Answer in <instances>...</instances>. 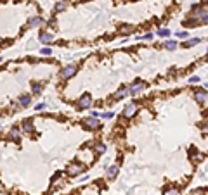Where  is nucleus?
<instances>
[{
    "mask_svg": "<svg viewBox=\"0 0 208 195\" xmlns=\"http://www.w3.org/2000/svg\"><path fill=\"white\" fill-rule=\"evenodd\" d=\"M42 90H43V85H42V83H38V81H36V83H35V81L31 83V92H33L35 95H40Z\"/></svg>",
    "mask_w": 208,
    "mask_h": 195,
    "instance_id": "4468645a",
    "label": "nucleus"
},
{
    "mask_svg": "<svg viewBox=\"0 0 208 195\" xmlns=\"http://www.w3.org/2000/svg\"><path fill=\"white\" fill-rule=\"evenodd\" d=\"M68 7V2L66 0H59L57 3H56V12H61V10H64Z\"/></svg>",
    "mask_w": 208,
    "mask_h": 195,
    "instance_id": "412c9836",
    "label": "nucleus"
},
{
    "mask_svg": "<svg viewBox=\"0 0 208 195\" xmlns=\"http://www.w3.org/2000/svg\"><path fill=\"white\" fill-rule=\"evenodd\" d=\"M158 36H163V38L170 36V29H167V28H161V29H158Z\"/></svg>",
    "mask_w": 208,
    "mask_h": 195,
    "instance_id": "b1692460",
    "label": "nucleus"
},
{
    "mask_svg": "<svg viewBox=\"0 0 208 195\" xmlns=\"http://www.w3.org/2000/svg\"><path fill=\"white\" fill-rule=\"evenodd\" d=\"M43 107H45V104H38V105H36V107H35V109H36V111H42V109H43Z\"/></svg>",
    "mask_w": 208,
    "mask_h": 195,
    "instance_id": "7c9ffc66",
    "label": "nucleus"
},
{
    "mask_svg": "<svg viewBox=\"0 0 208 195\" xmlns=\"http://www.w3.org/2000/svg\"><path fill=\"white\" fill-rule=\"evenodd\" d=\"M191 159H193L194 162H200V161L203 159V154H201L200 150H196V149H191Z\"/></svg>",
    "mask_w": 208,
    "mask_h": 195,
    "instance_id": "f3484780",
    "label": "nucleus"
},
{
    "mask_svg": "<svg viewBox=\"0 0 208 195\" xmlns=\"http://www.w3.org/2000/svg\"><path fill=\"white\" fill-rule=\"evenodd\" d=\"M30 104H31V97L30 95H21L19 97V105L21 107H28Z\"/></svg>",
    "mask_w": 208,
    "mask_h": 195,
    "instance_id": "2eb2a0df",
    "label": "nucleus"
},
{
    "mask_svg": "<svg viewBox=\"0 0 208 195\" xmlns=\"http://www.w3.org/2000/svg\"><path fill=\"white\" fill-rule=\"evenodd\" d=\"M28 24H30L31 28H36V26L42 24V17H40V16H31L30 21H28Z\"/></svg>",
    "mask_w": 208,
    "mask_h": 195,
    "instance_id": "ddd939ff",
    "label": "nucleus"
},
{
    "mask_svg": "<svg viewBox=\"0 0 208 195\" xmlns=\"http://www.w3.org/2000/svg\"><path fill=\"white\" fill-rule=\"evenodd\" d=\"M189 81H191V83H198V81H200V76H191Z\"/></svg>",
    "mask_w": 208,
    "mask_h": 195,
    "instance_id": "c85d7f7f",
    "label": "nucleus"
},
{
    "mask_svg": "<svg viewBox=\"0 0 208 195\" xmlns=\"http://www.w3.org/2000/svg\"><path fill=\"white\" fill-rule=\"evenodd\" d=\"M0 62H2V57H0Z\"/></svg>",
    "mask_w": 208,
    "mask_h": 195,
    "instance_id": "72a5a7b5",
    "label": "nucleus"
},
{
    "mask_svg": "<svg viewBox=\"0 0 208 195\" xmlns=\"http://www.w3.org/2000/svg\"><path fill=\"white\" fill-rule=\"evenodd\" d=\"M127 95H128V88H125V86H123V88H120V90L116 92L115 99H116V100H122V99H125Z\"/></svg>",
    "mask_w": 208,
    "mask_h": 195,
    "instance_id": "a211bd4d",
    "label": "nucleus"
},
{
    "mask_svg": "<svg viewBox=\"0 0 208 195\" xmlns=\"http://www.w3.org/2000/svg\"><path fill=\"white\" fill-rule=\"evenodd\" d=\"M33 130H35V123H33V119H24V121L21 123V131L31 133Z\"/></svg>",
    "mask_w": 208,
    "mask_h": 195,
    "instance_id": "1a4fd4ad",
    "label": "nucleus"
},
{
    "mask_svg": "<svg viewBox=\"0 0 208 195\" xmlns=\"http://www.w3.org/2000/svg\"><path fill=\"white\" fill-rule=\"evenodd\" d=\"M144 86H146V83H144L142 79H135V81L128 86V95H139V93L144 90Z\"/></svg>",
    "mask_w": 208,
    "mask_h": 195,
    "instance_id": "f03ea898",
    "label": "nucleus"
},
{
    "mask_svg": "<svg viewBox=\"0 0 208 195\" xmlns=\"http://www.w3.org/2000/svg\"><path fill=\"white\" fill-rule=\"evenodd\" d=\"M80 161L82 162H85V164H90L92 161H94V152L92 150H89V149H83L82 152H80Z\"/></svg>",
    "mask_w": 208,
    "mask_h": 195,
    "instance_id": "423d86ee",
    "label": "nucleus"
},
{
    "mask_svg": "<svg viewBox=\"0 0 208 195\" xmlns=\"http://www.w3.org/2000/svg\"><path fill=\"white\" fill-rule=\"evenodd\" d=\"M61 176H62L61 173H56V175H54V178H52V188H56V187L61 183Z\"/></svg>",
    "mask_w": 208,
    "mask_h": 195,
    "instance_id": "4be33fe9",
    "label": "nucleus"
},
{
    "mask_svg": "<svg viewBox=\"0 0 208 195\" xmlns=\"http://www.w3.org/2000/svg\"><path fill=\"white\" fill-rule=\"evenodd\" d=\"M144 38H146V40H151V38H153V35H151V33H146V35H144Z\"/></svg>",
    "mask_w": 208,
    "mask_h": 195,
    "instance_id": "2f4dec72",
    "label": "nucleus"
},
{
    "mask_svg": "<svg viewBox=\"0 0 208 195\" xmlns=\"http://www.w3.org/2000/svg\"><path fill=\"white\" fill-rule=\"evenodd\" d=\"M99 116H101V118H106V119H113V118H115V112H101Z\"/></svg>",
    "mask_w": 208,
    "mask_h": 195,
    "instance_id": "a878e982",
    "label": "nucleus"
},
{
    "mask_svg": "<svg viewBox=\"0 0 208 195\" xmlns=\"http://www.w3.org/2000/svg\"><path fill=\"white\" fill-rule=\"evenodd\" d=\"M163 195H179V188H167Z\"/></svg>",
    "mask_w": 208,
    "mask_h": 195,
    "instance_id": "393cba45",
    "label": "nucleus"
},
{
    "mask_svg": "<svg viewBox=\"0 0 208 195\" xmlns=\"http://www.w3.org/2000/svg\"><path fill=\"white\" fill-rule=\"evenodd\" d=\"M83 126L89 128V130H97L101 124H99L97 118H87V119H83Z\"/></svg>",
    "mask_w": 208,
    "mask_h": 195,
    "instance_id": "0eeeda50",
    "label": "nucleus"
},
{
    "mask_svg": "<svg viewBox=\"0 0 208 195\" xmlns=\"http://www.w3.org/2000/svg\"><path fill=\"white\" fill-rule=\"evenodd\" d=\"M76 71H78V67H76V64H69V66H66V67H62V71H61V79H69V78H73L75 74H76Z\"/></svg>",
    "mask_w": 208,
    "mask_h": 195,
    "instance_id": "f257e3e1",
    "label": "nucleus"
},
{
    "mask_svg": "<svg viewBox=\"0 0 208 195\" xmlns=\"http://www.w3.org/2000/svg\"><path fill=\"white\" fill-rule=\"evenodd\" d=\"M177 36H179V38H187V31H179Z\"/></svg>",
    "mask_w": 208,
    "mask_h": 195,
    "instance_id": "cd10ccee",
    "label": "nucleus"
},
{
    "mask_svg": "<svg viewBox=\"0 0 208 195\" xmlns=\"http://www.w3.org/2000/svg\"><path fill=\"white\" fill-rule=\"evenodd\" d=\"M50 54H52V50H50L49 47H43V48H42V55H50Z\"/></svg>",
    "mask_w": 208,
    "mask_h": 195,
    "instance_id": "bb28decb",
    "label": "nucleus"
},
{
    "mask_svg": "<svg viewBox=\"0 0 208 195\" xmlns=\"http://www.w3.org/2000/svg\"><path fill=\"white\" fill-rule=\"evenodd\" d=\"M0 128H2V124H0Z\"/></svg>",
    "mask_w": 208,
    "mask_h": 195,
    "instance_id": "f704fd0d",
    "label": "nucleus"
},
{
    "mask_svg": "<svg viewBox=\"0 0 208 195\" xmlns=\"http://www.w3.org/2000/svg\"><path fill=\"white\" fill-rule=\"evenodd\" d=\"M54 41V35L52 33H49V31H43L42 35H40V43H43V45H49V43H52Z\"/></svg>",
    "mask_w": 208,
    "mask_h": 195,
    "instance_id": "9b49d317",
    "label": "nucleus"
},
{
    "mask_svg": "<svg viewBox=\"0 0 208 195\" xmlns=\"http://www.w3.org/2000/svg\"><path fill=\"white\" fill-rule=\"evenodd\" d=\"M201 194H205V190H201V188H198V190L191 192V195H201Z\"/></svg>",
    "mask_w": 208,
    "mask_h": 195,
    "instance_id": "c756f323",
    "label": "nucleus"
},
{
    "mask_svg": "<svg viewBox=\"0 0 208 195\" xmlns=\"http://www.w3.org/2000/svg\"><path fill=\"white\" fill-rule=\"evenodd\" d=\"M7 137H9L12 142H19V140H21V128H17V126L12 128V130L7 133Z\"/></svg>",
    "mask_w": 208,
    "mask_h": 195,
    "instance_id": "9d476101",
    "label": "nucleus"
},
{
    "mask_svg": "<svg viewBox=\"0 0 208 195\" xmlns=\"http://www.w3.org/2000/svg\"><path fill=\"white\" fill-rule=\"evenodd\" d=\"M120 31H122L123 35H132L134 28H132V24H122V26H120Z\"/></svg>",
    "mask_w": 208,
    "mask_h": 195,
    "instance_id": "6ab92c4d",
    "label": "nucleus"
},
{
    "mask_svg": "<svg viewBox=\"0 0 208 195\" xmlns=\"http://www.w3.org/2000/svg\"><path fill=\"white\" fill-rule=\"evenodd\" d=\"M200 41H201L200 38H191V40H187V41H186L184 45H186V47H194V45H198Z\"/></svg>",
    "mask_w": 208,
    "mask_h": 195,
    "instance_id": "5701e85b",
    "label": "nucleus"
},
{
    "mask_svg": "<svg viewBox=\"0 0 208 195\" xmlns=\"http://www.w3.org/2000/svg\"><path fill=\"white\" fill-rule=\"evenodd\" d=\"M194 99L200 102V104H205L207 102V99H208V93H207V88H198L196 92H194Z\"/></svg>",
    "mask_w": 208,
    "mask_h": 195,
    "instance_id": "6e6552de",
    "label": "nucleus"
},
{
    "mask_svg": "<svg viewBox=\"0 0 208 195\" xmlns=\"http://www.w3.org/2000/svg\"><path fill=\"white\" fill-rule=\"evenodd\" d=\"M137 111H139V105H137L135 102H130V104L125 105V109H123V116L130 119V118H134V116L137 114Z\"/></svg>",
    "mask_w": 208,
    "mask_h": 195,
    "instance_id": "39448f33",
    "label": "nucleus"
},
{
    "mask_svg": "<svg viewBox=\"0 0 208 195\" xmlns=\"http://www.w3.org/2000/svg\"><path fill=\"white\" fill-rule=\"evenodd\" d=\"M90 105H92V97H90V93H83L80 99H78V109H90Z\"/></svg>",
    "mask_w": 208,
    "mask_h": 195,
    "instance_id": "20e7f679",
    "label": "nucleus"
},
{
    "mask_svg": "<svg viewBox=\"0 0 208 195\" xmlns=\"http://www.w3.org/2000/svg\"><path fill=\"white\" fill-rule=\"evenodd\" d=\"M90 114H92V116H90V118H97V116H99V112H97V111H92V112H90Z\"/></svg>",
    "mask_w": 208,
    "mask_h": 195,
    "instance_id": "473e14b6",
    "label": "nucleus"
},
{
    "mask_svg": "<svg viewBox=\"0 0 208 195\" xmlns=\"http://www.w3.org/2000/svg\"><path fill=\"white\" fill-rule=\"evenodd\" d=\"M106 176H108V180H115V178L118 176V166H116V164H111V166L108 168V171H106Z\"/></svg>",
    "mask_w": 208,
    "mask_h": 195,
    "instance_id": "f8f14e48",
    "label": "nucleus"
},
{
    "mask_svg": "<svg viewBox=\"0 0 208 195\" xmlns=\"http://www.w3.org/2000/svg\"><path fill=\"white\" fill-rule=\"evenodd\" d=\"M83 171H85V168H83L82 162H75V164H69V166H68V175H69V176H80Z\"/></svg>",
    "mask_w": 208,
    "mask_h": 195,
    "instance_id": "7ed1b4c3",
    "label": "nucleus"
},
{
    "mask_svg": "<svg viewBox=\"0 0 208 195\" xmlns=\"http://www.w3.org/2000/svg\"><path fill=\"white\" fill-rule=\"evenodd\" d=\"M106 150H108V147H106L104 143H97V145L94 147V152H95L97 156H104V154H106Z\"/></svg>",
    "mask_w": 208,
    "mask_h": 195,
    "instance_id": "dca6fc26",
    "label": "nucleus"
},
{
    "mask_svg": "<svg viewBox=\"0 0 208 195\" xmlns=\"http://www.w3.org/2000/svg\"><path fill=\"white\" fill-rule=\"evenodd\" d=\"M163 47H165L167 50H175V48H177V41H174V40H167V41L163 43Z\"/></svg>",
    "mask_w": 208,
    "mask_h": 195,
    "instance_id": "aec40b11",
    "label": "nucleus"
}]
</instances>
